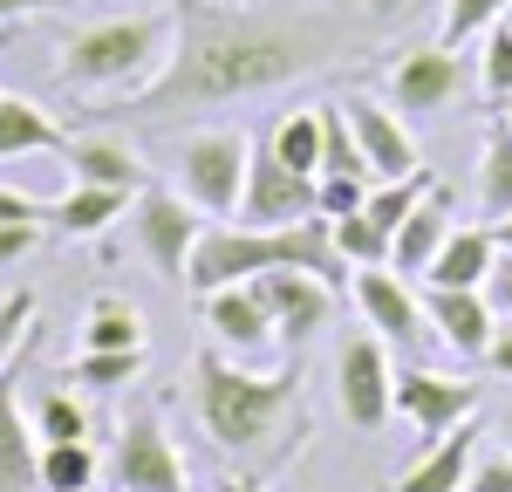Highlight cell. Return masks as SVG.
I'll use <instances>...</instances> for the list:
<instances>
[{
	"label": "cell",
	"mask_w": 512,
	"mask_h": 492,
	"mask_svg": "<svg viewBox=\"0 0 512 492\" xmlns=\"http://www.w3.org/2000/svg\"><path fill=\"white\" fill-rule=\"evenodd\" d=\"M260 301H267V315H274V335L287 349H301V342H315V328L328 322V308H335V287L315 281V274H301V267H280V274H260Z\"/></svg>",
	"instance_id": "obj_15"
},
{
	"label": "cell",
	"mask_w": 512,
	"mask_h": 492,
	"mask_svg": "<svg viewBox=\"0 0 512 492\" xmlns=\"http://www.w3.org/2000/svg\"><path fill=\"white\" fill-rule=\"evenodd\" d=\"M192 410L205 438L226 458H253V465H280L287 458V431H301V363L280 369H246L226 349H198L192 363Z\"/></svg>",
	"instance_id": "obj_2"
},
{
	"label": "cell",
	"mask_w": 512,
	"mask_h": 492,
	"mask_svg": "<svg viewBox=\"0 0 512 492\" xmlns=\"http://www.w3.org/2000/svg\"><path fill=\"white\" fill-rule=\"evenodd\" d=\"M492 240H499V253H512V212H506V219H492Z\"/></svg>",
	"instance_id": "obj_41"
},
{
	"label": "cell",
	"mask_w": 512,
	"mask_h": 492,
	"mask_svg": "<svg viewBox=\"0 0 512 492\" xmlns=\"http://www.w3.org/2000/svg\"><path fill=\"white\" fill-rule=\"evenodd\" d=\"M110 486L117 492H192L185 458L164 438L158 410H130V417H123L117 451H110Z\"/></svg>",
	"instance_id": "obj_7"
},
{
	"label": "cell",
	"mask_w": 512,
	"mask_h": 492,
	"mask_svg": "<svg viewBox=\"0 0 512 492\" xmlns=\"http://www.w3.org/2000/svg\"><path fill=\"white\" fill-rule=\"evenodd\" d=\"M321 178H369V164L355 151V130L342 103H321Z\"/></svg>",
	"instance_id": "obj_28"
},
{
	"label": "cell",
	"mask_w": 512,
	"mask_h": 492,
	"mask_svg": "<svg viewBox=\"0 0 512 492\" xmlns=\"http://www.w3.org/2000/svg\"><path fill=\"white\" fill-rule=\"evenodd\" d=\"M239 226H260V233H280V226H308L321 219V192L315 178H301V171H287L274 158V144H267V130L253 137V158H246V192H239Z\"/></svg>",
	"instance_id": "obj_5"
},
{
	"label": "cell",
	"mask_w": 512,
	"mask_h": 492,
	"mask_svg": "<svg viewBox=\"0 0 512 492\" xmlns=\"http://www.w3.org/2000/svg\"><path fill=\"white\" fill-rule=\"evenodd\" d=\"M485 369H492V376H512V322H499L492 349H485Z\"/></svg>",
	"instance_id": "obj_39"
},
{
	"label": "cell",
	"mask_w": 512,
	"mask_h": 492,
	"mask_svg": "<svg viewBox=\"0 0 512 492\" xmlns=\"http://www.w3.org/2000/svg\"><path fill=\"white\" fill-rule=\"evenodd\" d=\"M478 205L492 212V219H506L512 212V123L492 117L485 130V158H478Z\"/></svg>",
	"instance_id": "obj_25"
},
{
	"label": "cell",
	"mask_w": 512,
	"mask_h": 492,
	"mask_svg": "<svg viewBox=\"0 0 512 492\" xmlns=\"http://www.w3.org/2000/svg\"><path fill=\"white\" fill-rule=\"evenodd\" d=\"M212 492H260V486H253V479H219Z\"/></svg>",
	"instance_id": "obj_42"
},
{
	"label": "cell",
	"mask_w": 512,
	"mask_h": 492,
	"mask_svg": "<svg viewBox=\"0 0 512 492\" xmlns=\"http://www.w3.org/2000/svg\"><path fill=\"white\" fill-rule=\"evenodd\" d=\"M321 192V219H355L369 205V178H315Z\"/></svg>",
	"instance_id": "obj_34"
},
{
	"label": "cell",
	"mask_w": 512,
	"mask_h": 492,
	"mask_svg": "<svg viewBox=\"0 0 512 492\" xmlns=\"http://www.w3.org/2000/svg\"><path fill=\"white\" fill-rule=\"evenodd\" d=\"M137 369H144V349H130V356H96V349H76L69 383H89V390H123V383H137Z\"/></svg>",
	"instance_id": "obj_31"
},
{
	"label": "cell",
	"mask_w": 512,
	"mask_h": 492,
	"mask_svg": "<svg viewBox=\"0 0 512 492\" xmlns=\"http://www.w3.org/2000/svg\"><path fill=\"white\" fill-rule=\"evenodd\" d=\"M41 246V226H0V267H21Z\"/></svg>",
	"instance_id": "obj_38"
},
{
	"label": "cell",
	"mask_w": 512,
	"mask_h": 492,
	"mask_svg": "<svg viewBox=\"0 0 512 492\" xmlns=\"http://www.w3.org/2000/svg\"><path fill=\"white\" fill-rule=\"evenodd\" d=\"M355 301H362V322H369V335H383V342H396L403 356H424L437 335H431V315H424V301L403 287V274L396 267H362L355 274Z\"/></svg>",
	"instance_id": "obj_9"
},
{
	"label": "cell",
	"mask_w": 512,
	"mask_h": 492,
	"mask_svg": "<svg viewBox=\"0 0 512 492\" xmlns=\"http://www.w3.org/2000/svg\"><path fill=\"white\" fill-rule=\"evenodd\" d=\"M171 35L178 21L171 14H123V21H96V28H76L62 41V62H55V82L62 89H144L158 82V69L171 62Z\"/></svg>",
	"instance_id": "obj_3"
},
{
	"label": "cell",
	"mask_w": 512,
	"mask_h": 492,
	"mask_svg": "<svg viewBox=\"0 0 512 492\" xmlns=\"http://www.w3.org/2000/svg\"><path fill=\"white\" fill-rule=\"evenodd\" d=\"M478 404H485V390L465 383V376H444V369H396V410L424 431V438H444V431H458V424H472Z\"/></svg>",
	"instance_id": "obj_10"
},
{
	"label": "cell",
	"mask_w": 512,
	"mask_h": 492,
	"mask_svg": "<svg viewBox=\"0 0 512 492\" xmlns=\"http://www.w3.org/2000/svg\"><path fill=\"white\" fill-rule=\"evenodd\" d=\"M123 219H130L137 253L158 267V281L185 287V267H192V246H198V233H205V219H198L178 192H164V185H144V192L130 199V212H123Z\"/></svg>",
	"instance_id": "obj_6"
},
{
	"label": "cell",
	"mask_w": 512,
	"mask_h": 492,
	"mask_svg": "<svg viewBox=\"0 0 512 492\" xmlns=\"http://www.w3.org/2000/svg\"><path fill=\"white\" fill-rule=\"evenodd\" d=\"M451 233H458V219H451V192H444V178H437V192L390 233V267L403 281H410V274H431V260L444 253Z\"/></svg>",
	"instance_id": "obj_18"
},
{
	"label": "cell",
	"mask_w": 512,
	"mask_h": 492,
	"mask_svg": "<svg viewBox=\"0 0 512 492\" xmlns=\"http://www.w3.org/2000/svg\"><path fill=\"white\" fill-rule=\"evenodd\" d=\"M492 260H499L492 226H458V233L444 240V253L431 260L424 287H485V281H492Z\"/></svg>",
	"instance_id": "obj_21"
},
{
	"label": "cell",
	"mask_w": 512,
	"mask_h": 492,
	"mask_svg": "<svg viewBox=\"0 0 512 492\" xmlns=\"http://www.w3.org/2000/svg\"><path fill=\"white\" fill-rule=\"evenodd\" d=\"M28 424H35L41 445H82V438H89V410H82L69 390H41Z\"/></svg>",
	"instance_id": "obj_29"
},
{
	"label": "cell",
	"mask_w": 512,
	"mask_h": 492,
	"mask_svg": "<svg viewBox=\"0 0 512 492\" xmlns=\"http://www.w3.org/2000/svg\"><path fill=\"white\" fill-rule=\"evenodd\" d=\"M0 226H48V199L0 185Z\"/></svg>",
	"instance_id": "obj_36"
},
{
	"label": "cell",
	"mask_w": 512,
	"mask_h": 492,
	"mask_svg": "<svg viewBox=\"0 0 512 492\" xmlns=\"http://www.w3.org/2000/svg\"><path fill=\"white\" fill-rule=\"evenodd\" d=\"M424 315H431V335L465 356V363H485L492 335H499V315L485 301V287H424Z\"/></svg>",
	"instance_id": "obj_14"
},
{
	"label": "cell",
	"mask_w": 512,
	"mask_h": 492,
	"mask_svg": "<svg viewBox=\"0 0 512 492\" xmlns=\"http://www.w3.org/2000/svg\"><path fill=\"white\" fill-rule=\"evenodd\" d=\"M96 472H103V458L89 438L82 445H41V492H89Z\"/></svg>",
	"instance_id": "obj_27"
},
{
	"label": "cell",
	"mask_w": 512,
	"mask_h": 492,
	"mask_svg": "<svg viewBox=\"0 0 512 492\" xmlns=\"http://www.w3.org/2000/svg\"><path fill=\"white\" fill-rule=\"evenodd\" d=\"M328 240L342 253V267L362 274V267H390V233L369 219V212H355V219H328Z\"/></svg>",
	"instance_id": "obj_26"
},
{
	"label": "cell",
	"mask_w": 512,
	"mask_h": 492,
	"mask_svg": "<svg viewBox=\"0 0 512 492\" xmlns=\"http://www.w3.org/2000/svg\"><path fill=\"white\" fill-rule=\"evenodd\" d=\"M198 308H205V328H212V349H226L233 363L246 356H267L280 335H274V315H267V301H260V287L239 281V287H212V294H198Z\"/></svg>",
	"instance_id": "obj_11"
},
{
	"label": "cell",
	"mask_w": 512,
	"mask_h": 492,
	"mask_svg": "<svg viewBox=\"0 0 512 492\" xmlns=\"http://www.w3.org/2000/svg\"><path fill=\"white\" fill-rule=\"evenodd\" d=\"M478 89H485L499 110L512 103V14L492 28V35H485V55H478Z\"/></svg>",
	"instance_id": "obj_32"
},
{
	"label": "cell",
	"mask_w": 512,
	"mask_h": 492,
	"mask_svg": "<svg viewBox=\"0 0 512 492\" xmlns=\"http://www.w3.org/2000/svg\"><path fill=\"white\" fill-rule=\"evenodd\" d=\"M82 349H96V356H130V349H144V315H137L123 294H96L89 315H82Z\"/></svg>",
	"instance_id": "obj_23"
},
{
	"label": "cell",
	"mask_w": 512,
	"mask_h": 492,
	"mask_svg": "<svg viewBox=\"0 0 512 492\" xmlns=\"http://www.w3.org/2000/svg\"><path fill=\"white\" fill-rule=\"evenodd\" d=\"M499 117H506V123H512V103H506V110H499Z\"/></svg>",
	"instance_id": "obj_44"
},
{
	"label": "cell",
	"mask_w": 512,
	"mask_h": 492,
	"mask_svg": "<svg viewBox=\"0 0 512 492\" xmlns=\"http://www.w3.org/2000/svg\"><path fill=\"white\" fill-rule=\"evenodd\" d=\"M465 89V62L451 48H417L390 69V110L403 117H444Z\"/></svg>",
	"instance_id": "obj_13"
},
{
	"label": "cell",
	"mask_w": 512,
	"mask_h": 492,
	"mask_svg": "<svg viewBox=\"0 0 512 492\" xmlns=\"http://www.w3.org/2000/svg\"><path fill=\"white\" fill-rule=\"evenodd\" d=\"M267 144H274V158L287 171H301V178H321V103L315 110H287V117L267 123Z\"/></svg>",
	"instance_id": "obj_24"
},
{
	"label": "cell",
	"mask_w": 512,
	"mask_h": 492,
	"mask_svg": "<svg viewBox=\"0 0 512 492\" xmlns=\"http://www.w3.org/2000/svg\"><path fill=\"white\" fill-rule=\"evenodd\" d=\"M342 110H349L355 151H362V164H369V178H376V185H383V178H410V171H424L417 137L403 130V117H396L390 103H376V96H349Z\"/></svg>",
	"instance_id": "obj_12"
},
{
	"label": "cell",
	"mask_w": 512,
	"mask_h": 492,
	"mask_svg": "<svg viewBox=\"0 0 512 492\" xmlns=\"http://www.w3.org/2000/svg\"><path fill=\"white\" fill-rule=\"evenodd\" d=\"M499 438H506V451H512V404H506V417H499Z\"/></svg>",
	"instance_id": "obj_43"
},
{
	"label": "cell",
	"mask_w": 512,
	"mask_h": 492,
	"mask_svg": "<svg viewBox=\"0 0 512 492\" xmlns=\"http://www.w3.org/2000/svg\"><path fill=\"white\" fill-rule=\"evenodd\" d=\"M512 14V0H444V21H437V48H465L472 35H492Z\"/></svg>",
	"instance_id": "obj_30"
},
{
	"label": "cell",
	"mask_w": 512,
	"mask_h": 492,
	"mask_svg": "<svg viewBox=\"0 0 512 492\" xmlns=\"http://www.w3.org/2000/svg\"><path fill=\"white\" fill-rule=\"evenodd\" d=\"M178 35L171 62L158 82H144L123 110L137 117H171V110H205V103H233L274 82L315 76L335 62V35L315 21H260V14H226L205 0H178Z\"/></svg>",
	"instance_id": "obj_1"
},
{
	"label": "cell",
	"mask_w": 512,
	"mask_h": 492,
	"mask_svg": "<svg viewBox=\"0 0 512 492\" xmlns=\"http://www.w3.org/2000/svg\"><path fill=\"white\" fill-rule=\"evenodd\" d=\"M62 164H69L76 185H103V192H123V199L144 192V158H137L123 137H110V130H96V137H69Z\"/></svg>",
	"instance_id": "obj_17"
},
{
	"label": "cell",
	"mask_w": 512,
	"mask_h": 492,
	"mask_svg": "<svg viewBox=\"0 0 512 492\" xmlns=\"http://www.w3.org/2000/svg\"><path fill=\"white\" fill-rule=\"evenodd\" d=\"M465 492H512V451L506 445H499V451H478Z\"/></svg>",
	"instance_id": "obj_35"
},
{
	"label": "cell",
	"mask_w": 512,
	"mask_h": 492,
	"mask_svg": "<svg viewBox=\"0 0 512 492\" xmlns=\"http://www.w3.org/2000/svg\"><path fill=\"white\" fill-rule=\"evenodd\" d=\"M28 335H35V294L21 287V294H7V301H0V369L28 349Z\"/></svg>",
	"instance_id": "obj_33"
},
{
	"label": "cell",
	"mask_w": 512,
	"mask_h": 492,
	"mask_svg": "<svg viewBox=\"0 0 512 492\" xmlns=\"http://www.w3.org/2000/svg\"><path fill=\"white\" fill-rule=\"evenodd\" d=\"M246 158H253V137L233 130V123H212V130H185L178 151H171V171H178V199L205 212V219H233L239 192H246Z\"/></svg>",
	"instance_id": "obj_4"
},
{
	"label": "cell",
	"mask_w": 512,
	"mask_h": 492,
	"mask_svg": "<svg viewBox=\"0 0 512 492\" xmlns=\"http://www.w3.org/2000/svg\"><path fill=\"white\" fill-rule=\"evenodd\" d=\"M472 458H478V417H472V424H458V431H444L417 465H403V479H396L390 492H465Z\"/></svg>",
	"instance_id": "obj_19"
},
{
	"label": "cell",
	"mask_w": 512,
	"mask_h": 492,
	"mask_svg": "<svg viewBox=\"0 0 512 492\" xmlns=\"http://www.w3.org/2000/svg\"><path fill=\"white\" fill-rule=\"evenodd\" d=\"M62 158L69 151V130L48 117L41 103H28V96H0V164L7 158Z\"/></svg>",
	"instance_id": "obj_20"
},
{
	"label": "cell",
	"mask_w": 512,
	"mask_h": 492,
	"mask_svg": "<svg viewBox=\"0 0 512 492\" xmlns=\"http://www.w3.org/2000/svg\"><path fill=\"white\" fill-rule=\"evenodd\" d=\"M69 0H0V21H21V14H55Z\"/></svg>",
	"instance_id": "obj_40"
},
{
	"label": "cell",
	"mask_w": 512,
	"mask_h": 492,
	"mask_svg": "<svg viewBox=\"0 0 512 492\" xmlns=\"http://www.w3.org/2000/svg\"><path fill=\"white\" fill-rule=\"evenodd\" d=\"M485 301H492V315H499V322H512V253H499V260H492Z\"/></svg>",
	"instance_id": "obj_37"
},
{
	"label": "cell",
	"mask_w": 512,
	"mask_h": 492,
	"mask_svg": "<svg viewBox=\"0 0 512 492\" xmlns=\"http://www.w3.org/2000/svg\"><path fill=\"white\" fill-rule=\"evenodd\" d=\"M0 492H41V438L21 424V356L0 369Z\"/></svg>",
	"instance_id": "obj_16"
},
{
	"label": "cell",
	"mask_w": 512,
	"mask_h": 492,
	"mask_svg": "<svg viewBox=\"0 0 512 492\" xmlns=\"http://www.w3.org/2000/svg\"><path fill=\"white\" fill-rule=\"evenodd\" d=\"M335 397H342V417L355 431H383L396 417V363L383 335H355L335 356Z\"/></svg>",
	"instance_id": "obj_8"
},
{
	"label": "cell",
	"mask_w": 512,
	"mask_h": 492,
	"mask_svg": "<svg viewBox=\"0 0 512 492\" xmlns=\"http://www.w3.org/2000/svg\"><path fill=\"white\" fill-rule=\"evenodd\" d=\"M123 212H130L123 192L76 185V178H69V192H62V199H48V226H55V233H69V240H96V233H110V226H117Z\"/></svg>",
	"instance_id": "obj_22"
}]
</instances>
